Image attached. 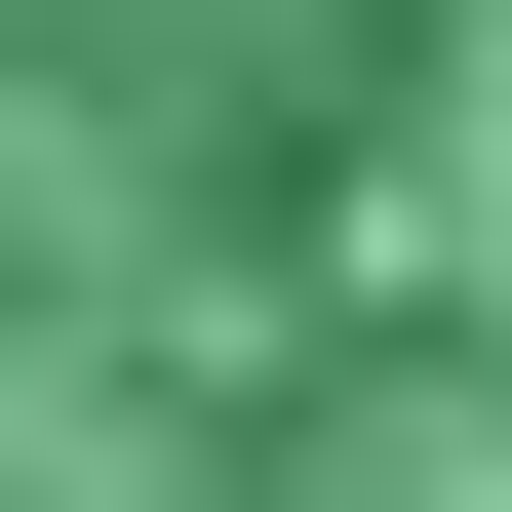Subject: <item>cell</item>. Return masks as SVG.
Masks as SVG:
<instances>
[{"label": "cell", "mask_w": 512, "mask_h": 512, "mask_svg": "<svg viewBox=\"0 0 512 512\" xmlns=\"http://www.w3.org/2000/svg\"><path fill=\"white\" fill-rule=\"evenodd\" d=\"M0 512H512V0H0Z\"/></svg>", "instance_id": "1"}]
</instances>
